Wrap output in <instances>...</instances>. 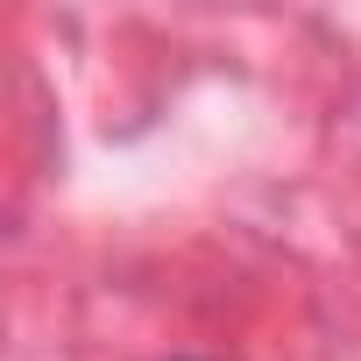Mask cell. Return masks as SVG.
<instances>
[]
</instances>
